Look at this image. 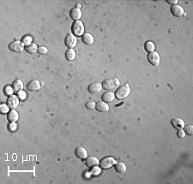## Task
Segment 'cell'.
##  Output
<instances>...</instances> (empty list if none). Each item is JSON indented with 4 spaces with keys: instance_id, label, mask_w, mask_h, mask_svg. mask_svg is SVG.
Returning <instances> with one entry per match:
<instances>
[{
    "instance_id": "obj_1",
    "label": "cell",
    "mask_w": 193,
    "mask_h": 184,
    "mask_svg": "<svg viewBox=\"0 0 193 184\" xmlns=\"http://www.w3.org/2000/svg\"><path fill=\"white\" fill-rule=\"evenodd\" d=\"M131 92V87L128 84H125L124 86H121L118 88V90L115 92V97L119 100H123L125 98L128 97Z\"/></svg>"
},
{
    "instance_id": "obj_2",
    "label": "cell",
    "mask_w": 193,
    "mask_h": 184,
    "mask_svg": "<svg viewBox=\"0 0 193 184\" xmlns=\"http://www.w3.org/2000/svg\"><path fill=\"white\" fill-rule=\"evenodd\" d=\"M102 87L106 89V90H114L117 87H119L120 82L117 79V78H111V79H107L103 82V83L101 84Z\"/></svg>"
},
{
    "instance_id": "obj_3",
    "label": "cell",
    "mask_w": 193,
    "mask_h": 184,
    "mask_svg": "<svg viewBox=\"0 0 193 184\" xmlns=\"http://www.w3.org/2000/svg\"><path fill=\"white\" fill-rule=\"evenodd\" d=\"M71 31L75 36H83L84 34V26L81 21H75L71 27Z\"/></svg>"
},
{
    "instance_id": "obj_4",
    "label": "cell",
    "mask_w": 193,
    "mask_h": 184,
    "mask_svg": "<svg viewBox=\"0 0 193 184\" xmlns=\"http://www.w3.org/2000/svg\"><path fill=\"white\" fill-rule=\"evenodd\" d=\"M64 43H65V46H67L69 49H73L77 44V36H75L72 34H70L66 36Z\"/></svg>"
},
{
    "instance_id": "obj_5",
    "label": "cell",
    "mask_w": 193,
    "mask_h": 184,
    "mask_svg": "<svg viewBox=\"0 0 193 184\" xmlns=\"http://www.w3.org/2000/svg\"><path fill=\"white\" fill-rule=\"evenodd\" d=\"M115 164V160L112 157H106L104 159H101V161L100 162V166L101 169H107L111 168L113 164Z\"/></svg>"
},
{
    "instance_id": "obj_6",
    "label": "cell",
    "mask_w": 193,
    "mask_h": 184,
    "mask_svg": "<svg viewBox=\"0 0 193 184\" xmlns=\"http://www.w3.org/2000/svg\"><path fill=\"white\" fill-rule=\"evenodd\" d=\"M148 61L149 62V63L154 65V66H157L160 63V55L156 51H152L149 55H148Z\"/></svg>"
},
{
    "instance_id": "obj_7",
    "label": "cell",
    "mask_w": 193,
    "mask_h": 184,
    "mask_svg": "<svg viewBox=\"0 0 193 184\" xmlns=\"http://www.w3.org/2000/svg\"><path fill=\"white\" fill-rule=\"evenodd\" d=\"M24 45L23 43L20 40H16L13 41L12 43L10 44L9 46V48L11 51H14V52H21L22 50H23V47Z\"/></svg>"
},
{
    "instance_id": "obj_8",
    "label": "cell",
    "mask_w": 193,
    "mask_h": 184,
    "mask_svg": "<svg viewBox=\"0 0 193 184\" xmlns=\"http://www.w3.org/2000/svg\"><path fill=\"white\" fill-rule=\"evenodd\" d=\"M7 105H8V106H9L10 109L15 110L19 105V98L16 96V95H11L10 97L8 98Z\"/></svg>"
},
{
    "instance_id": "obj_9",
    "label": "cell",
    "mask_w": 193,
    "mask_h": 184,
    "mask_svg": "<svg viewBox=\"0 0 193 184\" xmlns=\"http://www.w3.org/2000/svg\"><path fill=\"white\" fill-rule=\"evenodd\" d=\"M171 12H172V14L175 17H181L185 14L184 9H183L180 5H172V8H171Z\"/></svg>"
},
{
    "instance_id": "obj_10",
    "label": "cell",
    "mask_w": 193,
    "mask_h": 184,
    "mask_svg": "<svg viewBox=\"0 0 193 184\" xmlns=\"http://www.w3.org/2000/svg\"><path fill=\"white\" fill-rule=\"evenodd\" d=\"M99 159H97L96 157L94 156H89V157H87L86 158V160H85V164L86 165L89 167V168H92L94 166H96L99 164Z\"/></svg>"
},
{
    "instance_id": "obj_11",
    "label": "cell",
    "mask_w": 193,
    "mask_h": 184,
    "mask_svg": "<svg viewBox=\"0 0 193 184\" xmlns=\"http://www.w3.org/2000/svg\"><path fill=\"white\" fill-rule=\"evenodd\" d=\"M101 89H102V85L100 83H99V82L92 83L88 87L89 92H91V93H98V92L101 91Z\"/></svg>"
},
{
    "instance_id": "obj_12",
    "label": "cell",
    "mask_w": 193,
    "mask_h": 184,
    "mask_svg": "<svg viewBox=\"0 0 193 184\" xmlns=\"http://www.w3.org/2000/svg\"><path fill=\"white\" fill-rule=\"evenodd\" d=\"M27 88H28V91H32V92L37 91L41 88V82L37 81V80H33L28 84Z\"/></svg>"
},
{
    "instance_id": "obj_13",
    "label": "cell",
    "mask_w": 193,
    "mask_h": 184,
    "mask_svg": "<svg viewBox=\"0 0 193 184\" xmlns=\"http://www.w3.org/2000/svg\"><path fill=\"white\" fill-rule=\"evenodd\" d=\"M171 123H172V127L177 129H180V128H183L185 125V122L184 120H182L181 118H172V121H171Z\"/></svg>"
},
{
    "instance_id": "obj_14",
    "label": "cell",
    "mask_w": 193,
    "mask_h": 184,
    "mask_svg": "<svg viewBox=\"0 0 193 184\" xmlns=\"http://www.w3.org/2000/svg\"><path fill=\"white\" fill-rule=\"evenodd\" d=\"M75 154L77 155V158H79V159H86V158L88 157V152H87V150L84 148V147H77V148L76 149Z\"/></svg>"
},
{
    "instance_id": "obj_15",
    "label": "cell",
    "mask_w": 193,
    "mask_h": 184,
    "mask_svg": "<svg viewBox=\"0 0 193 184\" xmlns=\"http://www.w3.org/2000/svg\"><path fill=\"white\" fill-rule=\"evenodd\" d=\"M95 108L97 109V111H100V112H106L109 110V105L106 104V102L105 101H99L96 104V106Z\"/></svg>"
},
{
    "instance_id": "obj_16",
    "label": "cell",
    "mask_w": 193,
    "mask_h": 184,
    "mask_svg": "<svg viewBox=\"0 0 193 184\" xmlns=\"http://www.w3.org/2000/svg\"><path fill=\"white\" fill-rule=\"evenodd\" d=\"M70 17L75 21H79V19L82 17V11L80 9H77V8H74L72 10H70Z\"/></svg>"
},
{
    "instance_id": "obj_17",
    "label": "cell",
    "mask_w": 193,
    "mask_h": 184,
    "mask_svg": "<svg viewBox=\"0 0 193 184\" xmlns=\"http://www.w3.org/2000/svg\"><path fill=\"white\" fill-rule=\"evenodd\" d=\"M83 41L85 45H88V46H90V45H93L94 44V37L92 36V34H90L89 33H85L83 35Z\"/></svg>"
},
{
    "instance_id": "obj_18",
    "label": "cell",
    "mask_w": 193,
    "mask_h": 184,
    "mask_svg": "<svg viewBox=\"0 0 193 184\" xmlns=\"http://www.w3.org/2000/svg\"><path fill=\"white\" fill-rule=\"evenodd\" d=\"M8 121L9 122H11V123H16V121L18 120V118H19V115H18V113L16 112L15 110H11V111H9L8 113Z\"/></svg>"
},
{
    "instance_id": "obj_19",
    "label": "cell",
    "mask_w": 193,
    "mask_h": 184,
    "mask_svg": "<svg viewBox=\"0 0 193 184\" xmlns=\"http://www.w3.org/2000/svg\"><path fill=\"white\" fill-rule=\"evenodd\" d=\"M13 89H14V91L15 92H21L22 91V89H23V82H21V80H19V79H17L16 80L15 82H13Z\"/></svg>"
},
{
    "instance_id": "obj_20",
    "label": "cell",
    "mask_w": 193,
    "mask_h": 184,
    "mask_svg": "<svg viewBox=\"0 0 193 184\" xmlns=\"http://www.w3.org/2000/svg\"><path fill=\"white\" fill-rule=\"evenodd\" d=\"M102 100L105 102H112L115 98V94L112 92H105L102 95Z\"/></svg>"
},
{
    "instance_id": "obj_21",
    "label": "cell",
    "mask_w": 193,
    "mask_h": 184,
    "mask_svg": "<svg viewBox=\"0 0 193 184\" xmlns=\"http://www.w3.org/2000/svg\"><path fill=\"white\" fill-rule=\"evenodd\" d=\"M115 170L119 173H125L126 170V165L123 162H118L115 164Z\"/></svg>"
},
{
    "instance_id": "obj_22",
    "label": "cell",
    "mask_w": 193,
    "mask_h": 184,
    "mask_svg": "<svg viewBox=\"0 0 193 184\" xmlns=\"http://www.w3.org/2000/svg\"><path fill=\"white\" fill-rule=\"evenodd\" d=\"M65 57L69 61L74 60L76 57V51H74L73 49H69L68 51L65 52Z\"/></svg>"
},
{
    "instance_id": "obj_23",
    "label": "cell",
    "mask_w": 193,
    "mask_h": 184,
    "mask_svg": "<svg viewBox=\"0 0 193 184\" xmlns=\"http://www.w3.org/2000/svg\"><path fill=\"white\" fill-rule=\"evenodd\" d=\"M25 51L27 52H28V53H30V54H34V53H35L38 51V47H37V45L35 44H31V45H29V46H28L25 47Z\"/></svg>"
},
{
    "instance_id": "obj_24",
    "label": "cell",
    "mask_w": 193,
    "mask_h": 184,
    "mask_svg": "<svg viewBox=\"0 0 193 184\" xmlns=\"http://www.w3.org/2000/svg\"><path fill=\"white\" fill-rule=\"evenodd\" d=\"M144 48H145V51L150 53L152 51H155V44L152 41H148L145 43Z\"/></svg>"
},
{
    "instance_id": "obj_25",
    "label": "cell",
    "mask_w": 193,
    "mask_h": 184,
    "mask_svg": "<svg viewBox=\"0 0 193 184\" xmlns=\"http://www.w3.org/2000/svg\"><path fill=\"white\" fill-rule=\"evenodd\" d=\"M185 128V133L188 135H192L193 134V126L192 125H186L184 127Z\"/></svg>"
},
{
    "instance_id": "obj_26",
    "label": "cell",
    "mask_w": 193,
    "mask_h": 184,
    "mask_svg": "<svg viewBox=\"0 0 193 184\" xmlns=\"http://www.w3.org/2000/svg\"><path fill=\"white\" fill-rule=\"evenodd\" d=\"M21 42L23 43V45H25L26 46H29V45H31V42H32V38L30 36H25V37H23L22 38V40Z\"/></svg>"
},
{
    "instance_id": "obj_27",
    "label": "cell",
    "mask_w": 193,
    "mask_h": 184,
    "mask_svg": "<svg viewBox=\"0 0 193 184\" xmlns=\"http://www.w3.org/2000/svg\"><path fill=\"white\" fill-rule=\"evenodd\" d=\"M9 106L8 105H5V104H2L0 105V111L2 114H6V113H9Z\"/></svg>"
},
{
    "instance_id": "obj_28",
    "label": "cell",
    "mask_w": 193,
    "mask_h": 184,
    "mask_svg": "<svg viewBox=\"0 0 193 184\" xmlns=\"http://www.w3.org/2000/svg\"><path fill=\"white\" fill-rule=\"evenodd\" d=\"M4 92H5L6 95H11L14 92V89L11 87H10V86H6L5 87V89H4Z\"/></svg>"
},
{
    "instance_id": "obj_29",
    "label": "cell",
    "mask_w": 193,
    "mask_h": 184,
    "mask_svg": "<svg viewBox=\"0 0 193 184\" xmlns=\"http://www.w3.org/2000/svg\"><path fill=\"white\" fill-rule=\"evenodd\" d=\"M47 51H48V50H47V47H45V46H41V47L38 48V51H37V52L40 53L41 55H45V54H47Z\"/></svg>"
},
{
    "instance_id": "obj_30",
    "label": "cell",
    "mask_w": 193,
    "mask_h": 184,
    "mask_svg": "<svg viewBox=\"0 0 193 184\" xmlns=\"http://www.w3.org/2000/svg\"><path fill=\"white\" fill-rule=\"evenodd\" d=\"M95 106H96V104L94 102V101H89L86 104V108L89 109V110H93V109H95Z\"/></svg>"
},
{
    "instance_id": "obj_31",
    "label": "cell",
    "mask_w": 193,
    "mask_h": 184,
    "mask_svg": "<svg viewBox=\"0 0 193 184\" xmlns=\"http://www.w3.org/2000/svg\"><path fill=\"white\" fill-rule=\"evenodd\" d=\"M100 173V169L99 167H94L91 169V175H93V176H97Z\"/></svg>"
},
{
    "instance_id": "obj_32",
    "label": "cell",
    "mask_w": 193,
    "mask_h": 184,
    "mask_svg": "<svg viewBox=\"0 0 193 184\" xmlns=\"http://www.w3.org/2000/svg\"><path fill=\"white\" fill-rule=\"evenodd\" d=\"M26 97L27 94L24 91H21V92H18V98H19V99H21V100H25V99H26Z\"/></svg>"
},
{
    "instance_id": "obj_33",
    "label": "cell",
    "mask_w": 193,
    "mask_h": 184,
    "mask_svg": "<svg viewBox=\"0 0 193 184\" xmlns=\"http://www.w3.org/2000/svg\"><path fill=\"white\" fill-rule=\"evenodd\" d=\"M177 135L178 138H184L185 136V131L183 130L182 128H180V129H178V133H177Z\"/></svg>"
},
{
    "instance_id": "obj_34",
    "label": "cell",
    "mask_w": 193,
    "mask_h": 184,
    "mask_svg": "<svg viewBox=\"0 0 193 184\" xmlns=\"http://www.w3.org/2000/svg\"><path fill=\"white\" fill-rule=\"evenodd\" d=\"M16 124L15 123H10V125H9V129L11 130V131H15L16 129Z\"/></svg>"
},
{
    "instance_id": "obj_35",
    "label": "cell",
    "mask_w": 193,
    "mask_h": 184,
    "mask_svg": "<svg viewBox=\"0 0 193 184\" xmlns=\"http://www.w3.org/2000/svg\"><path fill=\"white\" fill-rule=\"evenodd\" d=\"M167 3L172 5H175L178 3L177 0H167Z\"/></svg>"
},
{
    "instance_id": "obj_36",
    "label": "cell",
    "mask_w": 193,
    "mask_h": 184,
    "mask_svg": "<svg viewBox=\"0 0 193 184\" xmlns=\"http://www.w3.org/2000/svg\"><path fill=\"white\" fill-rule=\"evenodd\" d=\"M80 7H81V4H77V6H76V8H77V9H79Z\"/></svg>"
}]
</instances>
